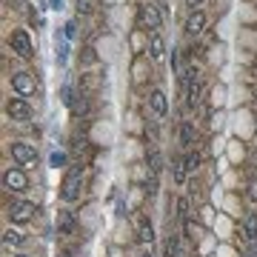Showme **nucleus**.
I'll return each instance as SVG.
<instances>
[{"label": "nucleus", "mask_w": 257, "mask_h": 257, "mask_svg": "<svg viewBox=\"0 0 257 257\" xmlns=\"http://www.w3.org/2000/svg\"><path fill=\"white\" fill-rule=\"evenodd\" d=\"M37 206L32 200H23V197H15V200L6 203V217H9L12 226H26V223L35 220Z\"/></svg>", "instance_id": "f257e3e1"}, {"label": "nucleus", "mask_w": 257, "mask_h": 257, "mask_svg": "<svg viewBox=\"0 0 257 257\" xmlns=\"http://www.w3.org/2000/svg\"><path fill=\"white\" fill-rule=\"evenodd\" d=\"M80 192H83V166L74 163L72 169L66 172L63 183H60V200H63V203L80 200Z\"/></svg>", "instance_id": "f03ea898"}, {"label": "nucleus", "mask_w": 257, "mask_h": 257, "mask_svg": "<svg viewBox=\"0 0 257 257\" xmlns=\"http://www.w3.org/2000/svg\"><path fill=\"white\" fill-rule=\"evenodd\" d=\"M9 155L15 160V166H23V169H37L40 163V155H37V149L26 140H12L9 143Z\"/></svg>", "instance_id": "7ed1b4c3"}, {"label": "nucleus", "mask_w": 257, "mask_h": 257, "mask_svg": "<svg viewBox=\"0 0 257 257\" xmlns=\"http://www.w3.org/2000/svg\"><path fill=\"white\" fill-rule=\"evenodd\" d=\"M6 43H9V49L18 57H23V60H32V57H35V40H32V35H29L26 29H12V35H9Z\"/></svg>", "instance_id": "20e7f679"}, {"label": "nucleus", "mask_w": 257, "mask_h": 257, "mask_svg": "<svg viewBox=\"0 0 257 257\" xmlns=\"http://www.w3.org/2000/svg\"><path fill=\"white\" fill-rule=\"evenodd\" d=\"M3 189L9 194H26L29 192V175L23 166H9L3 172Z\"/></svg>", "instance_id": "39448f33"}, {"label": "nucleus", "mask_w": 257, "mask_h": 257, "mask_svg": "<svg viewBox=\"0 0 257 257\" xmlns=\"http://www.w3.org/2000/svg\"><path fill=\"white\" fill-rule=\"evenodd\" d=\"M9 83H12V92L18 94V97H35L37 94V80L32 72H12L9 74Z\"/></svg>", "instance_id": "423d86ee"}, {"label": "nucleus", "mask_w": 257, "mask_h": 257, "mask_svg": "<svg viewBox=\"0 0 257 257\" xmlns=\"http://www.w3.org/2000/svg\"><path fill=\"white\" fill-rule=\"evenodd\" d=\"M32 114H35V111H32V103H29L26 97H18V94H15V97L6 100V117H9L12 123H29Z\"/></svg>", "instance_id": "0eeeda50"}, {"label": "nucleus", "mask_w": 257, "mask_h": 257, "mask_svg": "<svg viewBox=\"0 0 257 257\" xmlns=\"http://www.w3.org/2000/svg\"><path fill=\"white\" fill-rule=\"evenodd\" d=\"M140 23L146 32H160L163 29V12L157 9L155 3H143L140 6Z\"/></svg>", "instance_id": "6e6552de"}, {"label": "nucleus", "mask_w": 257, "mask_h": 257, "mask_svg": "<svg viewBox=\"0 0 257 257\" xmlns=\"http://www.w3.org/2000/svg\"><path fill=\"white\" fill-rule=\"evenodd\" d=\"M146 100H149V109H152L155 120H166V114H169V97H166L163 89H152Z\"/></svg>", "instance_id": "1a4fd4ad"}, {"label": "nucleus", "mask_w": 257, "mask_h": 257, "mask_svg": "<svg viewBox=\"0 0 257 257\" xmlns=\"http://www.w3.org/2000/svg\"><path fill=\"white\" fill-rule=\"evenodd\" d=\"M206 26H209V15L203 9H197V12H189V18H186V35H192V37H197V35H203L206 32Z\"/></svg>", "instance_id": "9d476101"}, {"label": "nucleus", "mask_w": 257, "mask_h": 257, "mask_svg": "<svg viewBox=\"0 0 257 257\" xmlns=\"http://www.w3.org/2000/svg\"><path fill=\"white\" fill-rule=\"evenodd\" d=\"M146 52H149V57L155 60V63H160L166 57V37L160 35V32H149V40H146Z\"/></svg>", "instance_id": "9b49d317"}, {"label": "nucleus", "mask_w": 257, "mask_h": 257, "mask_svg": "<svg viewBox=\"0 0 257 257\" xmlns=\"http://www.w3.org/2000/svg\"><path fill=\"white\" fill-rule=\"evenodd\" d=\"M26 240L29 237L18 229V226H6V229H3V246L6 248H23L26 246Z\"/></svg>", "instance_id": "f8f14e48"}, {"label": "nucleus", "mask_w": 257, "mask_h": 257, "mask_svg": "<svg viewBox=\"0 0 257 257\" xmlns=\"http://www.w3.org/2000/svg\"><path fill=\"white\" fill-rule=\"evenodd\" d=\"M177 140H180V146H183L186 152L194 146V140H197V128H194L192 120H183V123H180V128H177Z\"/></svg>", "instance_id": "ddd939ff"}, {"label": "nucleus", "mask_w": 257, "mask_h": 257, "mask_svg": "<svg viewBox=\"0 0 257 257\" xmlns=\"http://www.w3.org/2000/svg\"><path fill=\"white\" fill-rule=\"evenodd\" d=\"M138 240L143 246H152L155 243V226H152V220H149L146 214L138 217Z\"/></svg>", "instance_id": "4468645a"}, {"label": "nucleus", "mask_w": 257, "mask_h": 257, "mask_svg": "<svg viewBox=\"0 0 257 257\" xmlns=\"http://www.w3.org/2000/svg\"><path fill=\"white\" fill-rule=\"evenodd\" d=\"M172 180H175V186H186V180H189V169L180 155L172 157Z\"/></svg>", "instance_id": "2eb2a0df"}, {"label": "nucleus", "mask_w": 257, "mask_h": 257, "mask_svg": "<svg viewBox=\"0 0 257 257\" xmlns=\"http://www.w3.org/2000/svg\"><path fill=\"white\" fill-rule=\"evenodd\" d=\"M240 231L246 240H257V211H246L240 220Z\"/></svg>", "instance_id": "dca6fc26"}, {"label": "nucleus", "mask_w": 257, "mask_h": 257, "mask_svg": "<svg viewBox=\"0 0 257 257\" xmlns=\"http://www.w3.org/2000/svg\"><path fill=\"white\" fill-rule=\"evenodd\" d=\"M74 231V217H72V211L63 209L60 211V217H57V234H63V237H69Z\"/></svg>", "instance_id": "f3484780"}, {"label": "nucleus", "mask_w": 257, "mask_h": 257, "mask_svg": "<svg viewBox=\"0 0 257 257\" xmlns=\"http://www.w3.org/2000/svg\"><path fill=\"white\" fill-rule=\"evenodd\" d=\"M183 160H186V169H189V175L200 169V152H194V149H189V152L183 155Z\"/></svg>", "instance_id": "a211bd4d"}, {"label": "nucleus", "mask_w": 257, "mask_h": 257, "mask_svg": "<svg viewBox=\"0 0 257 257\" xmlns=\"http://www.w3.org/2000/svg\"><path fill=\"white\" fill-rule=\"evenodd\" d=\"M74 9H77V15H94V0H74Z\"/></svg>", "instance_id": "6ab92c4d"}, {"label": "nucleus", "mask_w": 257, "mask_h": 257, "mask_svg": "<svg viewBox=\"0 0 257 257\" xmlns=\"http://www.w3.org/2000/svg\"><path fill=\"white\" fill-rule=\"evenodd\" d=\"M49 163L55 166V169H60V166H66V152H55V155L49 157Z\"/></svg>", "instance_id": "aec40b11"}, {"label": "nucleus", "mask_w": 257, "mask_h": 257, "mask_svg": "<svg viewBox=\"0 0 257 257\" xmlns=\"http://www.w3.org/2000/svg\"><path fill=\"white\" fill-rule=\"evenodd\" d=\"M149 163H152V172H160V169H163V160H160V155H157V152H152V157H149Z\"/></svg>", "instance_id": "412c9836"}, {"label": "nucleus", "mask_w": 257, "mask_h": 257, "mask_svg": "<svg viewBox=\"0 0 257 257\" xmlns=\"http://www.w3.org/2000/svg\"><path fill=\"white\" fill-rule=\"evenodd\" d=\"M203 3H206V0H186V6H189V12H197L203 6Z\"/></svg>", "instance_id": "4be33fe9"}, {"label": "nucleus", "mask_w": 257, "mask_h": 257, "mask_svg": "<svg viewBox=\"0 0 257 257\" xmlns=\"http://www.w3.org/2000/svg\"><path fill=\"white\" fill-rule=\"evenodd\" d=\"M172 69L180 72V60H177V49H172Z\"/></svg>", "instance_id": "5701e85b"}, {"label": "nucleus", "mask_w": 257, "mask_h": 257, "mask_svg": "<svg viewBox=\"0 0 257 257\" xmlns=\"http://www.w3.org/2000/svg\"><path fill=\"white\" fill-rule=\"evenodd\" d=\"M52 9L60 12V9H63V0H52Z\"/></svg>", "instance_id": "b1692460"}, {"label": "nucleus", "mask_w": 257, "mask_h": 257, "mask_svg": "<svg viewBox=\"0 0 257 257\" xmlns=\"http://www.w3.org/2000/svg\"><path fill=\"white\" fill-rule=\"evenodd\" d=\"M138 257H155V254H152V248H143V251H140Z\"/></svg>", "instance_id": "393cba45"}, {"label": "nucleus", "mask_w": 257, "mask_h": 257, "mask_svg": "<svg viewBox=\"0 0 257 257\" xmlns=\"http://www.w3.org/2000/svg\"><path fill=\"white\" fill-rule=\"evenodd\" d=\"M12 257H35V254H29V251H18V254H12Z\"/></svg>", "instance_id": "a878e982"}, {"label": "nucleus", "mask_w": 257, "mask_h": 257, "mask_svg": "<svg viewBox=\"0 0 257 257\" xmlns=\"http://www.w3.org/2000/svg\"><path fill=\"white\" fill-rule=\"evenodd\" d=\"M243 257H251V254H243Z\"/></svg>", "instance_id": "bb28decb"}]
</instances>
